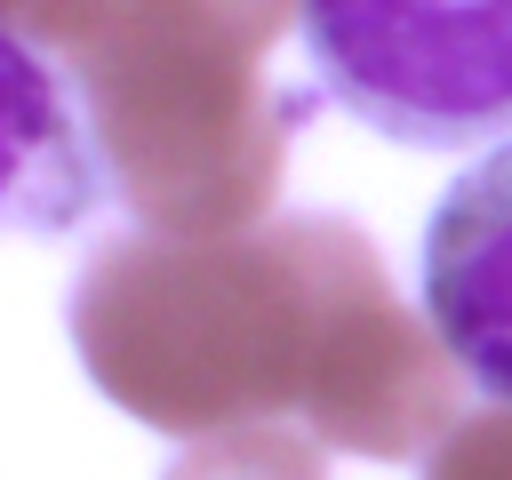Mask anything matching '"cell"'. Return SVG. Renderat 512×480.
<instances>
[{
    "mask_svg": "<svg viewBox=\"0 0 512 480\" xmlns=\"http://www.w3.org/2000/svg\"><path fill=\"white\" fill-rule=\"evenodd\" d=\"M64 320L96 392L176 440L296 416L320 448L400 464L456 424L464 368L344 216L104 240Z\"/></svg>",
    "mask_w": 512,
    "mask_h": 480,
    "instance_id": "obj_1",
    "label": "cell"
},
{
    "mask_svg": "<svg viewBox=\"0 0 512 480\" xmlns=\"http://www.w3.org/2000/svg\"><path fill=\"white\" fill-rule=\"evenodd\" d=\"M16 64V224L72 232L120 200L144 232L264 224L304 96L272 40L296 0H0Z\"/></svg>",
    "mask_w": 512,
    "mask_h": 480,
    "instance_id": "obj_2",
    "label": "cell"
},
{
    "mask_svg": "<svg viewBox=\"0 0 512 480\" xmlns=\"http://www.w3.org/2000/svg\"><path fill=\"white\" fill-rule=\"evenodd\" d=\"M320 96L408 152L512 144V0H296Z\"/></svg>",
    "mask_w": 512,
    "mask_h": 480,
    "instance_id": "obj_3",
    "label": "cell"
},
{
    "mask_svg": "<svg viewBox=\"0 0 512 480\" xmlns=\"http://www.w3.org/2000/svg\"><path fill=\"white\" fill-rule=\"evenodd\" d=\"M424 320L448 360L512 408V144L440 192L424 224Z\"/></svg>",
    "mask_w": 512,
    "mask_h": 480,
    "instance_id": "obj_4",
    "label": "cell"
},
{
    "mask_svg": "<svg viewBox=\"0 0 512 480\" xmlns=\"http://www.w3.org/2000/svg\"><path fill=\"white\" fill-rule=\"evenodd\" d=\"M168 480H328L320 472V440L288 432V424H240V432H208L192 440Z\"/></svg>",
    "mask_w": 512,
    "mask_h": 480,
    "instance_id": "obj_5",
    "label": "cell"
},
{
    "mask_svg": "<svg viewBox=\"0 0 512 480\" xmlns=\"http://www.w3.org/2000/svg\"><path fill=\"white\" fill-rule=\"evenodd\" d=\"M424 480H512V408L456 416L448 440L424 456Z\"/></svg>",
    "mask_w": 512,
    "mask_h": 480,
    "instance_id": "obj_6",
    "label": "cell"
}]
</instances>
